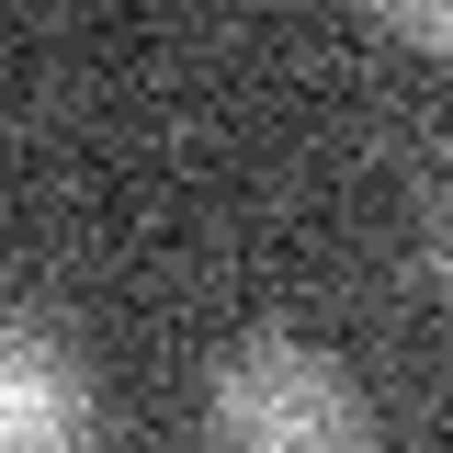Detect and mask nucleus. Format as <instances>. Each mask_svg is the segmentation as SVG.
Segmentation results:
<instances>
[{"label": "nucleus", "mask_w": 453, "mask_h": 453, "mask_svg": "<svg viewBox=\"0 0 453 453\" xmlns=\"http://www.w3.org/2000/svg\"><path fill=\"white\" fill-rule=\"evenodd\" d=\"M386 35H408V46H453V0H386Z\"/></svg>", "instance_id": "7ed1b4c3"}, {"label": "nucleus", "mask_w": 453, "mask_h": 453, "mask_svg": "<svg viewBox=\"0 0 453 453\" xmlns=\"http://www.w3.org/2000/svg\"><path fill=\"white\" fill-rule=\"evenodd\" d=\"M204 442L216 453H363V396L340 374V351L295 329L226 340L216 386H204Z\"/></svg>", "instance_id": "f257e3e1"}, {"label": "nucleus", "mask_w": 453, "mask_h": 453, "mask_svg": "<svg viewBox=\"0 0 453 453\" xmlns=\"http://www.w3.org/2000/svg\"><path fill=\"white\" fill-rule=\"evenodd\" d=\"M0 453H91V374L35 318H0Z\"/></svg>", "instance_id": "f03ea898"}]
</instances>
